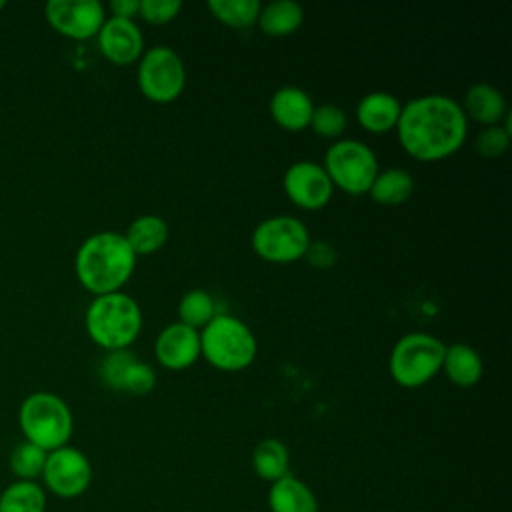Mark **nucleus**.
I'll use <instances>...</instances> for the list:
<instances>
[{
  "label": "nucleus",
  "mask_w": 512,
  "mask_h": 512,
  "mask_svg": "<svg viewBox=\"0 0 512 512\" xmlns=\"http://www.w3.org/2000/svg\"><path fill=\"white\" fill-rule=\"evenodd\" d=\"M398 142L418 162H438L456 154L468 136V120L444 94H424L402 104L396 124Z\"/></svg>",
  "instance_id": "1"
},
{
  "label": "nucleus",
  "mask_w": 512,
  "mask_h": 512,
  "mask_svg": "<svg viewBox=\"0 0 512 512\" xmlns=\"http://www.w3.org/2000/svg\"><path fill=\"white\" fill-rule=\"evenodd\" d=\"M136 268V254L124 234L102 230L82 240L74 256L80 286L92 296L120 292Z\"/></svg>",
  "instance_id": "2"
},
{
  "label": "nucleus",
  "mask_w": 512,
  "mask_h": 512,
  "mask_svg": "<svg viewBox=\"0 0 512 512\" xmlns=\"http://www.w3.org/2000/svg\"><path fill=\"white\" fill-rule=\"evenodd\" d=\"M88 338L110 350H124L134 344L142 330L140 304L126 292H110L94 296L84 314Z\"/></svg>",
  "instance_id": "3"
},
{
  "label": "nucleus",
  "mask_w": 512,
  "mask_h": 512,
  "mask_svg": "<svg viewBox=\"0 0 512 512\" xmlns=\"http://www.w3.org/2000/svg\"><path fill=\"white\" fill-rule=\"evenodd\" d=\"M256 352L254 332L232 314H216L200 330V356L216 370L240 372L256 360Z\"/></svg>",
  "instance_id": "4"
},
{
  "label": "nucleus",
  "mask_w": 512,
  "mask_h": 512,
  "mask_svg": "<svg viewBox=\"0 0 512 512\" xmlns=\"http://www.w3.org/2000/svg\"><path fill=\"white\" fill-rule=\"evenodd\" d=\"M18 426L24 440L52 452L68 444L74 418L68 404L52 392H32L18 408Z\"/></svg>",
  "instance_id": "5"
},
{
  "label": "nucleus",
  "mask_w": 512,
  "mask_h": 512,
  "mask_svg": "<svg viewBox=\"0 0 512 512\" xmlns=\"http://www.w3.org/2000/svg\"><path fill=\"white\" fill-rule=\"evenodd\" d=\"M446 344L428 332L404 334L392 348L388 368L392 380L402 388H420L440 370Z\"/></svg>",
  "instance_id": "6"
},
{
  "label": "nucleus",
  "mask_w": 512,
  "mask_h": 512,
  "mask_svg": "<svg viewBox=\"0 0 512 512\" xmlns=\"http://www.w3.org/2000/svg\"><path fill=\"white\" fill-rule=\"evenodd\" d=\"M322 168L334 188L350 196H362L368 194L378 174V160L368 144L354 138H342L328 146Z\"/></svg>",
  "instance_id": "7"
},
{
  "label": "nucleus",
  "mask_w": 512,
  "mask_h": 512,
  "mask_svg": "<svg viewBox=\"0 0 512 512\" xmlns=\"http://www.w3.org/2000/svg\"><path fill=\"white\" fill-rule=\"evenodd\" d=\"M136 84L142 96L154 104L174 102L186 86V68L180 54L170 46L144 50L136 68Z\"/></svg>",
  "instance_id": "8"
},
{
  "label": "nucleus",
  "mask_w": 512,
  "mask_h": 512,
  "mask_svg": "<svg viewBox=\"0 0 512 512\" xmlns=\"http://www.w3.org/2000/svg\"><path fill=\"white\" fill-rule=\"evenodd\" d=\"M310 240V232L300 218L278 214L256 224L250 244L264 262L292 264L304 258Z\"/></svg>",
  "instance_id": "9"
},
{
  "label": "nucleus",
  "mask_w": 512,
  "mask_h": 512,
  "mask_svg": "<svg viewBox=\"0 0 512 512\" xmlns=\"http://www.w3.org/2000/svg\"><path fill=\"white\" fill-rule=\"evenodd\" d=\"M48 492L58 498H76L84 494L92 480V466L88 456L66 444L48 452L44 472L40 476Z\"/></svg>",
  "instance_id": "10"
},
{
  "label": "nucleus",
  "mask_w": 512,
  "mask_h": 512,
  "mask_svg": "<svg viewBox=\"0 0 512 512\" xmlns=\"http://www.w3.org/2000/svg\"><path fill=\"white\" fill-rule=\"evenodd\" d=\"M44 14L48 24L70 40L96 38L106 20L104 6L98 0H50Z\"/></svg>",
  "instance_id": "11"
},
{
  "label": "nucleus",
  "mask_w": 512,
  "mask_h": 512,
  "mask_svg": "<svg viewBox=\"0 0 512 512\" xmlns=\"http://www.w3.org/2000/svg\"><path fill=\"white\" fill-rule=\"evenodd\" d=\"M282 190L294 206L314 212L322 210L330 202L334 186L322 164L298 160L286 168L282 176Z\"/></svg>",
  "instance_id": "12"
},
{
  "label": "nucleus",
  "mask_w": 512,
  "mask_h": 512,
  "mask_svg": "<svg viewBox=\"0 0 512 512\" xmlns=\"http://www.w3.org/2000/svg\"><path fill=\"white\" fill-rule=\"evenodd\" d=\"M96 40L102 56L116 66L134 64L144 54V34L134 20L106 16Z\"/></svg>",
  "instance_id": "13"
},
{
  "label": "nucleus",
  "mask_w": 512,
  "mask_h": 512,
  "mask_svg": "<svg viewBox=\"0 0 512 512\" xmlns=\"http://www.w3.org/2000/svg\"><path fill=\"white\" fill-rule=\"evenodd\" d=\"M154 356L166 370H186L200 358V332L172 322L154 340Z\"/></svg>",
  "instance_id": "14"
},
{
  "label": "nucleus",
  "mask_w": 512,
  "mask_h": 512,
  "mask_svg": "<svg viewBox=\"0 0 512 512\" xmlns=\"http://www.w3.org/2000/svg\"><path fill=\"white\" fill-rule=\"evenodd\" d=\"M270 116L286 132H302L310 126L314 102L298 86H282L270 98Z\"/></svg>",
  "instance_id": "15"
},
{
  "label": "nucleus",
  "mask_w": 512,
  "mask_h": 512,
  "mask_svg": "<svg viewBox=\"0 0 512 512\" xmlns=\"http://www.w3.org/2000/svg\"><path fill=\"white\" fill-rule=\"evenodd\" d=\"M400 100L384 90L368 92L360 98L356 106V120L360 128L370 134H386L396 128L400 118Z\"/></svg>",
  "instance_id": "16"
},
{
  "label": "nucleus",
  "mask_w": 512,
  "mask_h": 512,
  "mask_svg": "<svg viewBox=\"0 0 512 512\" xmlns=\"http://www.w3.org/2000/svg\"><path fill=\"white\" fill-rule=\"evenodd\" d=\"M466 120H474L482 126H494L500 124L504 120V116L508 114V104L504 94L486 82H478L472 84L466 94L464 100L460 104Z\"/></svg>",
  "instance_id": "17"
},
{
  "label": "nucleus",
  "mask_w": 512,
  "mask_h": 512,
  "mask_svg": "<svg viewBox=\"0 0 512 512\" xmlns=\"http://www.w3.org/2000/svg\"><path fill=\"white\" fill-rule=\"evenodd\" d=\"M440 372H444L454 386L472 388L480 382L484 374V364L476 348L464 342H454L444 350Z\"/></svg>",
  "instance_id": "18"
},
{
  "label": "nucleus",
  "mask_w": 512,
  "mask_h": 512,
  "mask_svg": "<svg viewBox=\"0 0 512 512\" xmlns=\"http://www.w3.org/2000/svg\"><path fill=\"white\" fill-rule=\"evenodd\" d=\"M268 506L272 512H318L314 492L292 474L272 482V488L268 490Z\"/></svg>",
  "instance_id": "19"
},
{
  "label": "nucleus",
  "mask_w": 512,
  "mask_h": 512,
  "mask_svg": "<svg viewBox=\"0 0 512 512\" xmlns=\"http://www.w3.org/2000/svg\"><path fill=\"white\" fill-rule=\"evenodd\" d=\"M124 238L132 248V252L136 254V258L148 256L158 252L166 244L168 224L158 214H142L128 224Z\"/></svg>",
  "instance_id": "20"
},
{
  "label": "nucleus",
  "mask_w": 512,
  "mask_h": 512,
  "mask_svg": "<svg viewBox=\"0 0 512 512\" xmlns=\"http://www.w3.org/2000/svg\"><path fill=\"white\" fill-rule=\"evenodd\" d=\"M304 22V10L294 0H274L260 6L258 26L266 36L284 38L294 34Z\"/></svg>",
  "instance_id": "21"
},
{
  "label": "nucleus",
  "mask_w": 512,
  "mask_h": 512,
  "mask_svg": "<svg viewBox=\"0 0 512 512\" xmlns=\"http://www.w3.org/2000/svg\"><path fill=\"white\" fill-rule=\"evenodd\" d=\"M414 192V178L404 168L378 170L368 194L382 206L404 204Z\"/></svg>",
  "instance_id": "22"
},
{
  "label": "nucleus",
  "mask_w": 512,
  "mask_h": 512,
  "mask_svg": "<svg viewBox=\"0 0 512 512\" xmlns=\"http://www.w3.org/2000/svg\"><path fill=\"white\" fill-rule=\"evenodd\" d=\"M290 466V454L282 440L264 438L254 446L252 452V468L254 472L268 482H276L284 478Z\"/></svg>",
  "instance_id": "23"
},
{
  "label": "nucleus",
  "mask_w": 512,
  "mask_h": 512,
  "mask_svg": "<svg viewBox=\"0 0 512 512\" xmlns=\"http://www.w3.org/2000/svg\"><path fill=\"white\" fill-rule=\"evenodd\" d=\"M0 512H46V492L38 482L14 480L0 492Z\"/></svg>",
  "instance_id": "24"
},
{
  "label": "nucleus",
  "mask_w": 512,
  "mask_h": 512,
  "mask_svg": "<svg viewBox=\"0 0 512 512\" xmlns=\"http://www.w3.org/2000/svg\"><path fill=\"white\" fill-rule=\"evenodd\" d=\"M206 6L220 24L244 30L258 22L262 4L258 0H210Z\"/></svg>",
  "instance_id": "25"
},
{
  "label": "nucleus",
  "mask_w": 512,
  "mask_h": 512,
  "mask_svg": "<svg viewBox=\"0 0 512 512\" xmlns=\"http://www.w3.org/2000/svg\"><path fill=\"white\" fill-rule=\"evenodd\" d=\"M214 316H216V304H214L212 294H208L206 290H200V288L188 290L178 302V322H182L198 332Z\"/></svg>",
  "instance_id": "26"
},
{
  "label": "nucleus",
  "mask_w": 512,
  "mask_h": 512,
  "mask_svg": "<svg viewBox=\"0 0 512 512\" xmlns=\"http://www.w3.org/2000/svg\"><path fill=\"white\" fill-rule=\"evenodd\" d=\"M46 456H48L46 450L38 448L36 444L28 442V440H22L12 448V452L8 456V466H10L12 474L16 476V480L36 482V478H40L44 472Z\"/></svg>",
  "instance_id": "27"
},
{
  "label": "nucleus",
  "mask_w": 512,
  "mask_h": 512,
  "mask_svg": "<svg viewBox=\"0 0 512 512\" xmlns=\"http://www.w3.org/2000/svg\"><path fill=\"white\" fill-rule=\"evenodd\" d=\"M138 358L128 350H110L106 352V356L100 362V380L106 388L110 390H118L122 392L124 388V380L128 376V370L132 368V364Z\"/></svg>",
  "instance_id": "28"
},
{
  "label": "nucleus",
  "mask_w": 512,
  "mask_h": 512,
  "mask_svg": "<svg viewBox=\"0 0 512 512\" xmlns=\"http://www.w3.org/2000/svg\"><path fill=\"white\" fill-rule=\"evenodd\" d=\"M346 124H348V118L340 106L320 104V106H314L308 128H312V132L320 138L338 140L342 136V132L346 130Z\"/></svg>",
  "instance_id": "29"
},
{
  "label": "nucleus",
  "mask_w": 512,
  "mask_h": 512,
  "mask_svg": "<svg viewBox=\"0 0 512 512\" xmlns=\"http://www.w3.org/2000/svg\"><path fill=\"white\" fill-rule=\"evenodd\" d=\"M510 146V120L508 114L504 116V124H494V126H484L476 140H474V150L486 158V160H496L500 158Z\"/></svg>",
  "instance_id": "30"
},
{
  "label": "nucleus",
  "mask_w": 512,
  "mask_h": 512,
  "mask_svg": "<svg viewBox=\"0 0 512 512\" xmlns=\"http://www.w3.org/2000/svg\"><path fill=\"white\" fill-rule=\"evenodd\" d=\"M180 10V0H140L138 16L152 26H164L172 22L180 14Z\"/></svg>",
  "instance_id": "31"
},
{
  "label": "nucleus",
  "mask_w": 512,
  "mask_h": 512,
  "mask_svg": "<svg viewBox=\"0 0 512 512\" xmlns=\"http://www.w3.org/2000/svg\"><path fill=\"white\" fill-rule=\"evenodd\" d=\"M156 386V372L150 364L136 360L132 364V368L128 370V376L124 380V388L122 392H130L136 396L148 394L152 388Z\"/></svg>",
  "instance_id": "32"
},
{
  "label": "nucleus",
  "mask_w": 512,
  "mask_h": 512,
  "mask_svg": "<svg viewBox=\"0 0 512 512\" xmlns=\"http://www.w3.org/2000/svg\"><path fill=\"white\" fill-rule=\"evenodd\" d=\"M304 258H306V262L310 266L324 270V268H330L336 262L338 254H336V248L330 242H326V240H310V244H308V248L304 252Z\"/></svg>",
  "instance_id": "33"
},
{
  "label": "nucleus",
  "mask_w": 512,
  "mask_h": 512,
  "mask_svg": "<svg viewBox=\"0 0 512 512\" xmlns=\"http://www.w3.org/2000/svg\"><path fill=\"white\" fill-rule=\"evenodd\" d=\"M108 8H110L114 18L134 20L138 16V10H140V0H112L108 4Z\"/></svg>",
  "instance_id": "34"
},
{
  "label": "nucleus",
  "mask_w": 512,
  "mask_h": 512,
  "mask_svg": "<svg viewBox=\"0 0 512 512\" xmlns=\"http://www.w3.org/2000/svg\"><path fill=\"white\" fill-rule=\"evenodd\" d=\"M4 8H6V2H4V0H0V12H2Z\"/></svg>",
  "instance_id": "35"
}]
</instances>
